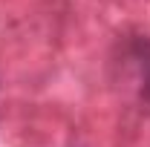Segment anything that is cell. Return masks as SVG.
I'll return each mask as SVG.
<instances>
[]
</instances>
